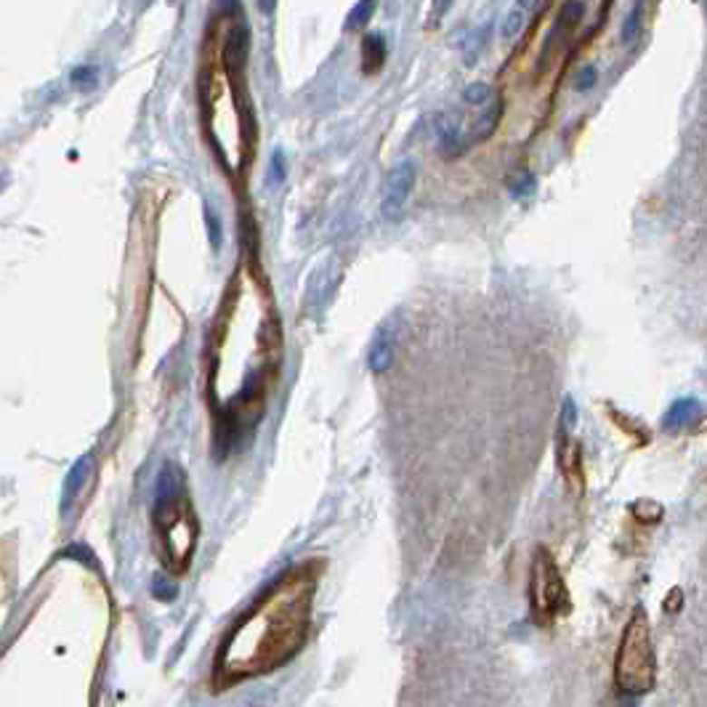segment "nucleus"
<instances>
[{
	"label": "nucleus",
	"mask_w": 707,
	"mask_h": 707,
	"mask_svg": "<svg viewBox=\"0 0 707 707\" xmlns=\"http://www.w3.org/2000/svg\"><path fill=\"white\" fill-rule=\"evenodd\" d=\"M705 415V407L700 399L694 396H683V399H675L668 407L665 418H663V429L668 433H681L689 431V429H697L700 421Z\"/></svg>",
	"instance_id": "nucleus-7"
},
{
	"label": "nucleus",
	"mask_w": 707,
	"mask_h": 707,
	"mask_svg": "<svg viewBox=\"0 0 707 707\" xmlns=\"http://www.w3.org/2000/svg\"><path fill=\"white\" fill-rule=\"evenodd\" d=\"M373 11H375V0H359V3L354 5L352 14H349L346 27H349V30H356V27L367 24V19L373 16Z\"/></svg>",
	"instance_id": "nucleus-15"
},
{
	"label": "nucleus",
	"mask_w": 707,
	"mask_h": 707,
	"mask_svg": "<svg viewBox=\"0 0 707 707\" xmlns=\"http://www.w3.org/2000/svg\"><path fill=\"white\" fill-rule=\"evenodd\" d=\"M436 144H439V155L444 158H455L466 150V139H463V125L455 115H439L436 118Z\"/></svg>",
	"instance_id": "nucleus-8"
},
{
	"label": "nucleus",
	"mask_w": 707,
	"mask_h": 707,
	"mask_svg": "<svg viewBox=\"0 0 707 707\" xmlns=\"http://www.w3.org/2000/svg\"><path fill=\"white\" fill-rule=\"evenodd\" d=\"M583 11H586V3H583V0H567V3L561 5V11H558V16H556V24H553V30L548 33L546 45H543V53H540V64H543V67L548 64L550 56L567 43V38L572 35V30L580 24Z\"/></svg>",
	"instance_id": "nucleus-6"
},
{
	"label": "nucleus",
	"mask_w": 707,
	"mask_h": 707,
	"mask_svg": "<svg viewBox=\"0 0 707 707\" xmlns=\"http://www.w3.org/2000/svg\"><path fill=\"white\" fill-rule=\"evenodd\" d=\"M452 3H455V0H431V11H429L431 24H439V22L447 16V11L452 8Z\"/></svg>",
	"instance_id": "nucleus-18"
},
{
	"label": "nucleus",
	"mask_w": 707,
	"mask_h": 707,
	"mask_svg": "<svg viewBox=\"0 0 707 707\" xmlns=\"http://www.w3.org/2000/svg\"><path fill=\"white\" fill-rule=\"evenodd\" d=\"M702 11H705V19H707V0H702Z\"/></svg>",
	"instance_id": "nucleus-20"
},
{
	"label": "nucleus",
	"mask_w": 707,
	"mask_h": 707,
	"mask_svg": "<svg viewBox=\"0 0 707 707\" xmlns=\"http://www.w3.org/2000/svg\"><path fill=\"white\" fill-rule=\"evenodd\" d=\"M644 11H646V0H635L628 16H625V22H623V43H633L638 38L641 24H644Z\"/></svg>",
	"instance_id": "nucleus-14"
},
{
	"label": "nucleus",
	"mask_w": 707,
	"mask_h": 707,
	"mask_svg": "<svg viewBox=\"0 0 707 707\" xmlns=\"http://www.w3.org/2000/svg\"><path fill=\"white\" fill-rule=\"evenodd\" d=\"M615 683L623 694L638 697L657 683V654L652 641V625L644 606H635L615 657Z\"/></svg>",
	"instance_id": "nucleus-3"
},
{
	"label": "nucleus",
	"mask_w": 707,
	"mask_h": 707,
	"mask_svg": "<svg viewBox=\"0 0 707 707\" xmlns=\"http://www.w3.org/2000/svg\"><path fill=\"white\" fill-rule=\"evenodd\" d=\"M415 176H418V173H415V165H412L410 160H407V162H399L392 173H389L386 189H383V202H381V216H383L389 224L402 218L404 205H407V199H410L412 189H415Z\"/></svg>",
	"instance_id": "nucleus-5"
},
{
	"label": "nucleus",
	"mask_w": 707,
	"mask_h": 707,
	"mask_svg": "<svg viewBox=\"0 0 707 707\" xmlns=\"http://www.w3.org/2000/svg\"><path fill=\"white\" fill-rule=\"evenodd\" d=\"M93 70L91 67H78L75 73H73V82H75V88H91L93 85Z\"/></svg>",
	"instance_id": "nucleus-19"
},
{
	"label": "nucleus",
	"mask_w": 707,
	"mask_h": 707,
	"mask_svg": "<svg viewBox=\"0 0 707 707\" xmlns=\"http://www.w3.org/2000/svg\"><path fill=\"white\" fill-rule=\"evenodd\" d=\"M245 59H247V30L237 27V30H232L229 43H227V64L235 67V70H242Z\"/></svg>",
	"instance_id": "nucleus-12"
},
{
	"label": "nucleus",
	"mask_w": 707,
	"mask_h": 707,
	"mask_svg": "<svg viewBox=\"0 0 707 707\" xmlns=\"http://www.w3.org/2000/svg\"><path fill=\"white\" fill-rule=\"evenodd\" d=\"M205 218H208V235H210V245H213V250H218V247H221V221H218V213H216L213 208H208Z\"/></svg>",
	"instance_id": "nucleus-16"
},
{
	"label": "nucleus",
	"mask_w": 707,
	"mask_h": 707,
	"mask_svg": "<svg viewBox=\"0 0 707 707\" xmlns=\"http://www.w3.org/2000/svg\"><path fill=\"white\" fill-rule=\"evenodd\" d=\"M540 8V0H516L511 5V11L506 14L503 19V27H500V38L503 40H516L521 35V30L527 27V22L535 16V11Z\"/></svg>",
	"instance_id": "nucleus-9"
},
{
	"label": "nucleus",
	"mask_w": 707,
	"mask_h": 707,
	"mask_svg": "<svg viewBox=\"0 0 707 707\" xmlns=\"http://www.w3.org/2000/svg\"><path fill=\"white\" fill-rule=\"evenodd\" d=\"M152 532L160 564L170 575H184L192 564L199 524H197L195 506L189 500L187 484L179 471L162 473V489L152 511Z\"/></svg>",
	"instance_id": "nucleus-2"
},
{
	"label": "nucleus",
	"mask_w": 707,
	"mask_h": 707,
	"mask_svg": "<svg viewBox=\"0 0 707 707\" xmlns=\"http://www.w3.org/2000/svg\"><path fill=\"white\" fill-rule=\"evenodd\" d=\"M500 93L492 88V85H487V82H471L466 91H463V102L469 104V107H487V104H492L495 99H498Z\"/></svg>",
	"instance_id": "nucleus-13"
},
{
	"label": "nucleus",
	"mask_w": 707,
	"mask_h": 707,
	"mask_svg": "<svg viewBox=\"0 0 707 707\" xmlns=\"http://www.w3.org/2000/svg\"><path fill=\"white\" fill-rule=\"evenodd\" d=\"M386 59V40L383 35L373 33L362 40V62H364V73H378L383 67Z\"/></svg>",
	"instance_id": "nucleus-11"
},
{
	"label": "nucleus",
	"mask_w": 707,
	"mask_h": 707,
	"mask_svg": "<svg viewBox=\"0 0 707 707\" xmlns=\"http://www.w3.org/2000/svg\"><path fill=\"white\" fill-rule=\"evenodd\" d=\"M569 609H572V601H569V590L564 586V577H561L550 550L540 546L535 550L532 569H529V612H532V620L540 628H548Z\"/></svg>",
	"instance_id": "nucleus-4"
},
{
	"label": "nucleus",
	"mask_w": 707,
	"mask_h": 707,
	"mask_svg": "<svg viewBox=\"0 0 707 707\" xmlns=\"http://www.w3.org/2000/svg\"><path fill=\"white\" fill-rule=\"evenodd\" d=\"M596 80H598V70L596 67H583L577 75H575V88L577 91H590L593 85H596Z\"/></svg>",
	"instance_id": "nucleus-17"
},
{
	"label": "nucleus",
	"mask_w": 707,
	"mask_h": 707,
	"mask_svg": "<svg viewBox=\"0 0 707 707\" xmlns=\"http://www.w3.org/2000/svg\"><path fill=\"white\" fill-rule=\"evenodd\" d=\"M322 569L324 564L316 558L301 561L237 620L213 660L210 683L216 692L282 668L304 649Z\"/></svg>",
	"instance_id": "nucleus-1"
},
{
	"label": "nucleus",
	"mask_w": 707,
	"mask_h": 707,
	"mask_svg": "<svg viewBox=\"0 0 707 707\" xmlns=\"http://www.w3.org/2000/svg\"><path fill=\"white\" fill-rule=\"evenodd\" d=\"M500 118H503V99L498 96L492 104H487V107H484V112H481L479 118L473 120L469 144H479V141L489 139V136L495 133V128H498Z\"/></svg>",
	"instance_id": "nucleus-10"
}]
</instances>
